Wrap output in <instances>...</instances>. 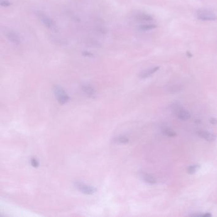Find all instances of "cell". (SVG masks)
Segmentation results:
<instances>
[{
    "instance_id": "cell-13",
    "label": "cell",
    "mask_w": 217,
    "mask_h": 217,
    "mask_svg": "<svg viewBox=\"0 0 217 217\" xmlns=\"http://www.w3.org/2000/svg\"><path fill=\"white\" fill-rule=\"evenodd\" d=\"M162 132L163 133V135H164L166 136H168L169 137H174V136H177L176 132H174L173 131H172L170 129H168V128H166V129H162Z\"/></svg>"
},
{
    "instance_id": "cell-1",
    "label": "cell",
    "mask_w": 217,
    "mask_h": 217,
    "mask_svg": "<svg viewBox=\"0 0 217 217\" xmlns=\"http://www.w3.org/2000/svg\"><path fill=\"white\" fill-rule=\"evenodd\" d=\"M197 18L199 20L203 21H212L217 20V16L213 12L210 10L205 9V8L198 10L197 12Z\"/></svg>"
},
{
    "instance_id": "cell-4",
    "label": "cell",
    "mask_w": 217,
    "mask_h": 217,
    "mask_svg": "<svg viewBox=\"0 0 217 217\" xmlns=\"http://www.w3.org/2000/svg\"><path fill=\"white\" fill-rule=\"evenodd\" d=\"M75 187L82 193L87 195H92L97 192V189L95 187L86 185L80 182H77L75 183Z\"/></svg>"
},
{
    "instance_id": "cell-19",
    "label": "cell",
    "mask_w": 217,
    "mask_h": 217,
    "mask_svg": "<svg viewBox=\"0 0 217 217\" xmlns=\"http://www.w3.org/2000/svg\"><path fill=\"white\" fill-rule=\"evenodd\" d=\"M202 216H203V217H211V215L210 213H206V214L202 215Z\"/></svg>"
},
{
    "instance_id": "cell-12",
    "label": "cell",
    "mask_w": 217,
    "mask_h": 217,
    "mask_svg": "<svg viewBox=\"0 0 217 217\" xmlns=\"http://www.w3.org/2000/svg\"><path fill=\"white\" fill-rule=\"evenodd\" d=\"M156 28H157V26L155 24H144V25H141V26H139V29L141 31H147L152 30Z\"/></svg>"
},
{
    "instance_id": "cell-9",
    "label": "cell",
    "mask_w": 217,
    "mask_h": 217,
    "mask_svg": "<svg viewBox=\"0 0 217 217\" xmlns=\"http://www.w3.org/2000/svg\"><path fill=\"white\" fill-rule=\"evenodd\" d=\"M136 19L138 21H141V22H149V21H152L154 20L152 17L146 13H140L136 15Z\"/></svg>"
},
{
    "instance_id": "cell-11",
    "label": "cell",
    "mask_w": 217,
    "mask_h": 217,
    "mask_svg": "<svg viewBox=\"0 0 217 217\" xmlns=\"http://www.w3.org/2000/svg\"><path fill=\"white\" fill-rule=\"evenodd\" d=\"M82 90L84 92V93L86 94H87L88 96H93L94 94V93H95L94 89L92 87L89 86H82Z\"/></svg>"
},
{
    "instance_id": "cell-8",
    "label": "cell",
    "mask_w": 217,
    "mask_h": 217,
    "mask_svg": "<svg viewBox=\"0 0 217 217\" xmlns=\"http://www.w3.org/2000/svg\"><path fill=\"white\" fill-rule=\"evenodd\" d=\"M197 134L199 137H201L208 141H214L216 139V136L214 135L211 134V133H210L208 132L201 131L198 132Z\"/></svg>"
},
{
    "instance_id": "cell-18",
    "label": "cell",
    "mask_w": 217,
    "mask_h": 217,
    "mask_svg": "<svg viewBox=\"0 0 217 217\" xmlns=\"http://www.w3.org/2000/svg\"><path fill=\"white\" fill-rule=\"evenodd\" d=\"M210 123H211V124H213V125H216V124H217V119H215V118H212V119H211L210 120Z\"/></svg>"
},
{
    "instance_id": "cell-17",
    "label": "cell",
    "mask_w": 217,
    "mask_h": 217,
    "mask_svg": "<svg viewBox=\"0 0 217 217\" xmlns=\"http://www.w3.org/2000/svg\"><path fill=\"white\" fill-rule=\"evenodd\" d=\"M0 4H1L2 6L6 7L12 5V3L8 1V0H1V1H0Z\"/></svg>"
},
{
    "instance_id": "cell-10",
    "label": "cell",
    "mask_w": 217,
    "mask_h": 217,
    "mask_svg": "<svg viewBox=\"0 0 217 217\" xmlns=\"http://www.w3.org/2000/svg\"><path fill=\"white\" fill-rule=\"evenodd\" d=\"M141 177H142L143 181H145L148 183H150V184H155V183L157 182L156 179L152 176V175L150 174L144 173L143 174L142 176H141Z\"/></svg>"
},
{
    "instance_id": "cell-14",
    "label": "cell",
    "mask_w": 217,
    "mask_h": 217,
    "mask_svg": "<svg viewBox=\"0 0 217 217\" xmlns=\"http://www.w3.org/2000/svg\"><path fill=\"white\" fill-rule=\"evenodd\" d=\"M199 168H200V166H199V165L190 166L187 168V171L188 174H194L196 172H197V171L199 169Z\"/></svg>"
},
{
    "instance_id": "cell-3",
    "label": "cell",
    "mask_w": 217,
    "mask_h": 217,
    "mask_svg": "<svg viewBox=\"0 0 217 217\" xmlns=\"http://www.w3.org/2000/svg\"><path fill=\"white\" fill-rule=\"evenodd\" d=\"M54 92L58 102L61 105H64L69 101L70 97L62 88L56 86L54 89Z\"/></svg>"
},
{
    "instance_id": "cell-6",
    "label": "cell",
    "mask_w": 217,
    "mask_h": 217,
    "mask_svg": "<svg viewBox=\"0 0 217 217\" xmlns=\"http://www.w3.org/2000/svg\"><path fill=\"white\" fill-rule=\"evenodd\" d=\"M159 66H154V67H152L151 68L147 69L143 71H141L139 75V77L140 78H147L151 76V75H152L155 72H157L159 70Z\"/></svg>"
},
{
    "instance_id": "cell-5",
    "label": "cell",
    "mask_w": 217,
    "mask_h": 217,
    "mask_svg": "<svg viewBox=\"0 0 217 217\" xmlns=\"http://www.w3.org/2000/svg\"><path fill=\"white\" fill-rule=\"evenodd\" d=\"M174 111L176 112V114L178 117L182 120H187L190 117V114L188 111L185 110L180 106H176L174 108Z\"/></svg>"
},
{
    "instance_id": "cell-7",
    "label": "cell",
    "mask_w": 217,
    "mask_h": 217,
    "mask_svg": "<svg viewBox=\"0 0 217 217\" xmlns=\"http://www.w3.org/2000/svg\"><path fill=\"white\" fill-rule=\"evenodd\" d=\"M6 36L8 40H9L10 42L14 44L19 45L21 42L20 37L18 35V34H17L16 32L13 31H8V32L6 33Z\"/></svg>"
},
{
    "instance_id": "cell-15",
    "label": "cell",
    "mask_w": 217,
    "mask_h": 217,
    "mask_svg": "<svg viewBox=\"0 0 217 217\" xmlns=\"http://www.w3.org/2000/svg\"><path fill=\"white\" fill-rule=\"evenodd\" d=\"M116 141L120 143H128L129 139L124 136H120L116 139Z\"/></svg>"
},
{
    "instance_id": "cell-16",
    "label": "cell",
    "mask_w": 217,
    "mask_h": 217,
    "mask_svg": "<svg viewBox=\"0 0 217 217\" xmlns=\"http://www.w3.org/2000/svg\"><path fill=\"white\" fill-rule=\"evenodd\" d=\"M31 164L32 167H34V168H38L39 166V162L37 161V159L35 158H32L31 160Z\"/></svg>"
},
{
    "instance_id": "cell-2",
    "label": "cell",
    "mask_w": 217,
    "mask_h": 217,
    "mask_svg": "<svg viewBox=\"0 0 217 217\" xmlns=\"http://www.w3.org/2000/svg\"><path fill=\"white\" fill-rule=\"evenodd\" d=\"M36 14L38 19L41 21V22L45 25V26L52 31L57 30L56 24H55L54 21L52 19L50 18L48 16H47L46 14L41 11H37L36 12Z\"/></svg>"
}]
</instances>
